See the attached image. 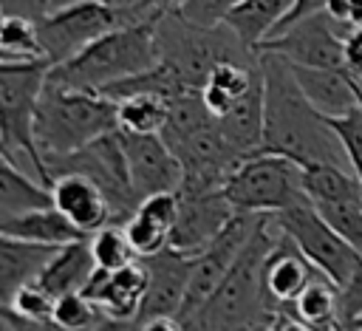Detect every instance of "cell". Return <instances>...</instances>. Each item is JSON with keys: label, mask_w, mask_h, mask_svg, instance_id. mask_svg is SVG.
<instances>
[{"label": "cell", "mask_w": 362, "mask_h": 331, "mask_svg": "<svg viewBox=\"0 0 362 331\" xmlns=\"http://www.w3.org/2000/svg\"><path fill=\"white\" fill-rule=\"evenodd\" d=\"M257 57H260L263 96H266V133H263V147L257 153L286 156L300 167L311 161H331V164L348 161L325 116L300 91L291 62L269 51H257Z\"/></svg>", "instance_id": "6da1fadb"}, {"label": "cell", "mask_w": 362, "mask_h": 331, "mask_svg": "<svg viewBox=\"0 0 362 331\" xmlns=\"http://www.w3.org/2000/svg\"><path fill=\"white\" fill-rule=\"evenodd\" d=\"M280 238L274 215H263L255 235L243 246L240 257L212 291V297L189 317L178 320L184 331H246L260 323H272L274 314L263 291V263Z\"/></svg>", "instance_id": "7a4b0ae2"}, {"label": "cell", "mask_w": 362, "mask_h": 331, "mask_svg": "<svg viewBox=\"0 0 362 331\" xmlns=\"http://www.w3.org/2000/svg\"><path fill=\"white\" fill-rule=\"evenodd\" d=\"M119 130V102L85 88H71L54 79H45L37 119H34V136L37 144L48 158L76 153L96 141L99 136Z\"/></svg>", "instance_id": "3957f363"}, {"label": "cell", "mask_w": 362, "mask_h": 331, "mask_svg": "<svg viewBox=\"0 0 362 331\" xmlns=\"http://www.w3.org/2000/svg\"><path fill=\"white\" fill-rule=\"evenodd\" d=\"M156 23L158 20L116 25L113 31L102 34L88 48H82L76 57L54 65L48 71V79L71 88L102 91L110 82L153 68L158 62Z\"/></svg>", "instance_id": "277c9868"}, {"label": "cell", "mask_w": 362, "mask_h": 331, "mask_svg": "<svg viewBox=\"0 0 362 331\" xmlns=\"http://www.w3.org/2000/svg\"><path fill=\"white\" fill-rule=\"evenodd\" d=\"M158 62L170 65L189 88H204L212 68L223 59H257L229 25H198L187 20L178 6L167 8L156 23Z\"/></svg>", "instance_id": "5b68a950"}, {"label": "cell", "mask_w": 362, "mask_h": 331, "mask_svg": "<svg viewBox=\"0 0 362 331\" xmlns=\"http://www.w3.org/2000/svg\"><path fill=\"white\" fill-rule=\"evenodd\" d=\"M51 62H0V156L31 161L37 178L51 187L54 175L34 136L37 105L48 79Z\"/></svg>", "instance_id": "8992f818"}, {"label": "cell", "mask_w": 362, "mask_h": 331, "mask_svg": "<svg viewBox=\"0 0 362 331\" xmlns=\"http://www.w3.org/2000/svg\"><path fill=\"white\" fill-rule=\"evenodd\" d=\"M223 195L235 212L274 215L305 198L303 167L286 156L252 153L232 170L223 184Z\"/></svg>", "instance_id": "52a82bcc"}, {"label": "cell", "mask_w": 362, "mask_h": 331, "mask_svg": "<svg viewBox=\"0 0 362 331\" xmlns=\"http://www.w3.org/2000/svg\"><path fill=\"white\" fill-rule=\"evenodd\" d=\"M274 221L297 243V249L314 263V269L325 274L334 286L342 289L351 280L362 255L322 218V212L314 207L308 195L274 212Z\"/></svg>", "instance_id": "ba28073f"}, {"label": "cell", "mask_w": 362, "mask_h": 331, "mask_svg": "<svg viewBox=\"0 0 362 331\" xmlns=\"http://www.w3.org/2000/svg\"><path fill=\"white\" fill-rule=\"evenodd\" d=\"M37 25H40L45 59L54 68V65L76 57L82 48H88L93 40H99L102 34L113 31L122 23L99 0H74V3H65L54 11H48L45 17H40Z\"/></svg>", "instance_id": "9c48e42d"}, {"label": "cell", "mask_w": 362, "mask_h": 331, "mask_svg": "<svg viewBox=\"0 0 362 331\" xmlns=\"http://www.w3.org/2000/svg\"><path fill=\"white\" fill-rule=\"evenodd\" d=\"M345 34L348 28L339 25L328 11H317L263 40L257 51L280 54L294 65L345 68Z\"/></svg>", "instance_id": "30bf717a"}, {"label": "cell", "mask_w": 362, "mask_h": 331, "mask_svg": "<svg viewBox=\"0 0 362 331\" xmlns=\"http://www.w3.org/2000/svg\"><path fill=\"white\" fill-rule=\"evenodd\" d=\"M122 130V127H119ZM122 147L130 167V181L139 195L164 192V190H181V161L173 153V147L161 139V133H127L122 130Z\"/></svg>", "instance_id": "8fae6325"}, {"label": "cell", "mask_w": 362, "mask_h": 331, "mask_svg": "<svg viewBox=\"0 0 362 331\" xmlns=\"http://www.w3.org/2000/svg\"><path fill=\"white\" fill-rule=\"evenodd\" d=\"M181 212L170 232V246L184 255H201L229 223L235 215L229 198L223 190H206V192H181Z\"/></svg>", "instance_id": "7c38bea8"}, {"label": "cell", "mask_w": 362, "mask_h": 331, "mask_svg": "<svg viewBox=\"0 0 362 331\" xmlns=\"http://www.w3.org/2000/svg\"><path fill=\"white\" fill-rule=\"evenodd\" d=\"M141 260L147 263L150 277H147V291H144V300H141L136 320L147 323L156 317H178L184 297H187V289H189V274H192L195 257L167 246V249H161L150 257H141Z\"/></svg>", "instance_id": "4fadbf2b"}, {"label": "cell", "mask_w": 362, "mask_h": 331, "mask_svg": "<svg viewBox=\"0 0 362 331\" xmlns=\"http://www.w3.org/2000/svg\"><path fill=\"white\" fill-rule=\"evenodd\" d=\"M317 277L314 263L297 249V243L280 229L277 243L266 255L263 263V291L272 314H286L291 303L305 291V286Z\"/></svg>", "instance_id": "5bb4252c"}, {"label": "cell", "mask_w": 362, "mask_h": 331, "mask_svg": "<svg viewBox=\"0 0 362 331\" xmlns=\"http://www.w3.org/2000/svg\"><path fill=\"white\" fill-rule=\"evenodd\" d=\"M147 277H150V272H147V263L141 257H136L133 263H127L116 272L96 266L88 286L82 289V294L88 300H93L102 308V314L136 320L141 300H144V291H147Z\"/></svg>", "instance_id": "9a60e30c"}, {"label": "cell", "mask_w": 362, "mask_h": 331, "mask_svg": "<svg viewBox=\"0 0 362 331\" xmlns=\"http://www.w3.org/2000/svg\"><path fill=\"white\" fill-rule=\"evenodd\" d=\"M54 192V204L71 218V223L76 229H82L88 238L102 229L105 223H113V209L110 201L105 195V190L85 173L68 170L59 173L51 184Z\"/></svg>", "instance_id": "2e32d148"}, {"label": "cell", "mask_w": 362, "mask_h": 331, "mask_svg": "<svg viewBox=\"0 0 362 331\" xmlns=\"http://www.w3.org/2000/svg\"><path fill=\"white\" fill-rule=\"evenodd\" d=\"M291 71L305 99L322 116H342L362 99L359 82L348 68H311L291 62Z\"/></svg>", "instance_id": "e0dca14e"}, {"label": "cell", "mask_w": 362, "mask_h": 331, "mask_svg": "<svg viewBox=\"0 0 362 331\" xmlns=\"http://www.w3.org/2000/svg\"><path fill=\"white\" fill-rule=\"evenodd\" d=\"M223 139L240 153L252 156L263 147V133H266V96H263V71L257 82L223 113L215 116Z\"/></svg>", "instance_id": "ac0fdd59"}, {"label": "cell", "mask_w": 362, "mask_h": 331, "mask_svg": "<svg viewBox=\"0 0 362 331\" xmlns=\"http://www.w3.org/2000/svg\"><path fill=\"white\" fill-rule=\"evenodd\" d=\"M57 249L59 246H51V243L0 235V297L3 303L11 300V294L20 286L37 283L48 260L57 255Z\"/></svg>", "instance_id": "d6986e66"}, {"label": "cell", "mask_w": 362, "mask_h": 331, "mask_svg": "<svg viewBox=\"0 0 362 331\" xmlns=\"http://www.w3.org/2000/svg\"><path fill=\"white\" fill-rule=\"evenodd\" d=\"M93 272H96V260L90 252V240L82 238V240H71V243L59 246L57 255L42 269L37 283L45 291H51L54 297H62L71 291H82Z\"/></svg>", "instance_id": "ffe728a7"}, {"label": "cell", "mask_w": 362, "mask_h": 331, "mask_svg": "<svg viewBox=\"0 0 362 331\" xmlns=\"http://www.w3.org/2000/svg\"><path fill=\"white\" fill-rule=\"evenodd\" d=\"M0 235H11V238H23V240H37V243H51V246H65L71 240L88 238L82 229H76L71 223V218L57 204L45 207V209L23 212V215L0 218Z\"/></svg>", "instance_id": "44dd1931"}, {"label": "cell", "mask_w": 362, "mask_h": 331, "mask_svg": "<svg viewBox=\"0 0 362 331\" xmlns=\"http://www.w3.org/2000/svg\"><path fill=\"white\" fill-rule=\"evenodd\" d=\"M260 76V57L257 59H223L206 76L201 96L212 116H223Z\"/></svg>", "instance_id": "7402d4cb"}, {"label": "cell", "mask_w": 362, "mask_h": 331, "mask_svg": "<svg viewBox=\"0 0 362 331\" xmlns=\"http://www.w3.org/2000/svg\"><path fill=\"white\" fill-rule=\"evenodd\" d=\"M294 0H240L229 8L223 17V25L235 31V37L257 54V45L274 34V28L283 23Z\"/></svg>", "instance_id": "603a6c76"}, {"label": "cell", "mask_w": 362, "mask_h": 331, "mask_svg": "<svg viewBox=\"0 0 362 331\" xmlns=\"http://www.w3.org/2000/svg\"><path fill=\"white\" fill-rule=\"evenodd\" d=\"M54 207V192L40 178L25 175L14 158L3 156L0 161V218L34 212Z\"/></svg>", "instance_id": "cb8c5ba5"}, {"label": "cell", "mask_w": 362, "mask_h": 331, "mask_svg": "<svg viewBox=\"0 0 362 331\" xmlns=\"http://www.w3.org/2000/svg\"><path fill=\"white\" fill-rule=\"evenodd\" d=\"M303 190L314 204H351L362 201L359 175L342 164L311 161L303 167Z\"/></svg>", "instance_id": "d4e9b609"}, {"label": "cell", "mask_w": 362, "mask_h": 331, "mask_svg": "<svg viewBox=\"0 0 362 331\" xmlns=\"http://www.w3.org/2000/svg\"><path fill=\"white\" fill-rule=\"evenodd\" d=\"M209 122H215V116L206 108V102L201 96V88H189V91H184L181 96H175L170 102V113H167V122L161 127V139L170 147H178L184 139H189L192 133H198Z\"/></svg>", "instance_id": "484cf974"}, {"label": "cell", "mask_w": 362, "mask_h": 331, "mask_svg": "<svg viewBox=\"0 0 362 331\" xmlns=\"http://www.w3.org/2000/svg\"><path fill=\"white\" fill-rule=\"evenodd\" d=\"M45 59L40 25L23 14H3L0 23V62H34Z\"/></svg>", "instance_id": "4316f807"}, {"label": "cell", "mask_w": 362, "mask_h": 331, "mask_svg": "<svg viewBox=\"0 0 362 331\" xmlns=\"http://www.w3.org/2000/svg\"><path fill=\"white\" fill-rule=\"evenodd\" d=\"M286 314H294L314 328L337 323L339 320V286H334L325 274L314 277L305 286V291L291 303V308Z\"/></svg>", "instance_id": "83f0119b"}, {"label": "cell", "mask_w": 362, "mask_h": 331, "mask_svg": "<svg viewBox=\"0 0 362 331\" xmlns=\"http://www.w3.org/2000/svg\"><path fill=\"white\" fill-rule=\"evenodd\" d=\"M170 113V99L156 93H133L119 99V127L127 133H161Z\"/></svg>", "instance_id": "f1b7e54d"}, {"label": "cell", "mask_w": 362, "mask_h": 331, "mask_svg": "<svg viewBox=\"0 0 362 331\" xmlns=\"http://www.w3.org/2000/svg\"><path fill=\"white\" fill-rule=\"evenodd\" d=\"M88 240H90V252H93V260H96L99 269L116 272V269H122V266L136 260V252H133V246L127 240L124 223H105Z\"/></svg>", "instance_id": "f546056e"}, {"label": "cell", "mask_w": 362, "mask_h": 331, "mask_svg": "<svg viewBox=\"0 0 362 331\" xmlns=\"http://www.w3.org/2000/svg\"><path fill=\"white\" fill-rule=\"evenodd\" d=\"M51 317L68 331H90L102 320V308L93 300H88L82 291H71L57 297Z\"/></svg>", "instance_id": "4dcf8cb0"}, {"label": "cell", "mask_w": 362, "mask_h": 331, "mask_svg": "<svg viewBox=\"0 0 362 331\" xmlns=\"http://www.w3.org/2000/svg\"><path fill=\"white\" fill-rule=\"evenodd\" d=\"M325 122L331 124V130L337 133L342 150H345V158H348V167L359 175L362 181V99L359 105H354L348 113L342 116H325Z\"/></svg>", "instance_id": "1f68e13d"}, {"label": "cell", "mask_w": 362, "mask_h": 331, "mask_svg": "<svg viewBox=\"0 0 362 331\" xmlns=\"http://www.w3.org/2000/svg\"><path fill=\"white\" fill-rule=\"evenodd\" d=\"M54 303H57V297L51 291H45L40 283H25L11 294V300L3 303V308L14 311L17 317H25V320H48L54 314Z\"/></svg>", "instance_id": "d6a6232c"}, {"label": "cell", "mask_w": 362, "mask_h": 331, "mask_svg": "<svg viewBox=\"0 0 362 331\" xmlns=\"http://www.w3.org/2000/svg\"><path fill=\"white\" fill-rule=\"evenodd\" d=\"M314 207L362 255V201H351V204H314Z\"/></svg>", "instance_id": "836d02e7"}, {"label": "cell", "mask_w": 362, "mask_h": 331, "mask_svg": "<svg viewBox=\"0 0 362 331\" xmlns=\"http://www.w3.org/2000/svg\"><path fill=\"white\" fill-rule=\"evenodd\" d=\"M124 232H127V240H130L136 257H150V255H156V252L170 246V232L156 226L153 221L141 218L139 212H133L124 221Z\"/></svg>", "instance_id": "e575fe53"}, {"label": "cell", "mask_w": 362, "mask_h": 331, "mask_svg": "<svg viewBox=\"0 0 362 331\" xmlns=\"http://www.w3.org/2000/svg\"><path fill=\"white\" fill-rule=\"evenodd\" d=\"M136 212L147 221H153L156 226L173 232L175 221H178V212H181V195L178 190H164V192H153V195H144L136 207Z\"/></svg>", "instance_id": "d590c367"}, {"label": "cell", "mask_w": 362, "mask_h": 331, "mask_svg": "<svg viewBox=\"0 0 362 331\" xmlns=\"http://www.w3.org/2000/svg\"><path fill=\"white\" fill-rule=\"evenodd\" d=\"M105 8H110L122 25L130 23H147V20H158L167 8H173L175 3L170 0H99Z\"/></svg>", "instance_id": "8d00e7d4"}, {"label": "cell", "mask_w": 362, "mask_h": 331, "mask_svg": "<svg viewBox=\"0 0 362 331\" xmlns=\"http://www.w3.org/2000/svg\"><path fill=\"white\" fill-rule=\"evenodd\" d=\"M238 3L240 0H181L178 11L198 25H221L223 17L229 14V8Z\"/></svg>", "instance_id": "74e56055"}, {"label": "cell", "mask_w": 362, "mask_h": 331, "mask_svg": "<svg viewBox=\"0 0 362 331\" xmlns=\"http://www.w3.org/2000/svg\"><path fill=\"white\" fill-rule=\"evenodd\" d=\"M359 317H362V260L351 274V280L339 289V323L348 325Z\"/></svg>", "instance_id": "f35d334b"}, {"label": "cell", "mask_w": 362, "mask_h": 331, "mask_svg": "<svg viewBox=\"0 0 362 331\" xmlns=\"http://www.w3.org/2000/svg\"><path fill=\"white\" fill-rule=\"evenodd\" d=\"M3 14H23L31 20L45 17L48 11H54V0H0Z\"/></svg>", "instance_id": "ab89813d"}, {"label": "cell", "mask_w": 362, "mask_h": 331, "mask_svg": "<svg viewBox=\"0 0 362 331\" xmlns=\"http://www.w3.org/2000/svg\"><path fill=\"white\" fill-rule=\"evenodd\" d=\"M3 323H6L11 331H68V328H62L54 317H48V320H25V317H17V314L8 311V308H3Z\"/></svg>", "instance_id": "60d3db41"}, {"label": "cell", "mask_w": 362, "mask_h": 331, "mask_svg": "<svg viewBox=\"0 0 362 331\" xmlns=\"http://www.w3.org/2000/svg\"><path fill=\"white\" fill-rule=\"evenodd\" d=\"M345 68L354 76H362V28H351L345 34Z\"/></svg>", "instance_id": "b9f144b4"}, {"label": "cell", "mask_w": 362, "mask_h": 331, "mask_svg": "<svg viewBox=\"0 0 362 331\" xmlns=\"http://www.w3.org/2000/svg\"><path fill=\"white\" fill-rule=\"evenodd\" d=\"M325 3H328V0H294L291 8H288V14L283 17V23L274 28V34L283 31V28H288L291 23L303 20V17H311V14H317V11H325ZM274 34H272V37H274Z\"/></svg>", "instance_id": "7bdbcfd3"}, {"label": "cell", "mask_w": 362, "mask_h": 331, "mask_svg": "<svg viewBox=\"0 0 362 331\" xmlns=\"http://www.w3.org/2000/svg\"><path fill=\"white\" fill-rule=\"evenodd\" d=\"M90 331H141V325H139V320H122V317L102 314V320Z\"/></svg>", "instance_id": "ee69618b"}, {"label": "cell", "mask_w": 362, "mask_h": 331, "mask_svg": "<svg viewBox=\"0 0 362 331\" xmlns=\"http://www.w3.org/2000/svg\"><path fill=\"white\" fill-rule=\"evenodd\" d=\"M272 331H317V328L308 325L305 320L294 317V314H277L272 320Z\"/></svg>", "instance_id": "f6af8a7d"}, {"label": "cell", "mask_w": 362, "mask_h": 331, "mask_svg": "<svg viewBox=\"0 0 362 331\" xmlns=\"http://www.w3.org/2000/svg\"><path fill=\"white\" fill-rule=\"evenodd\" d=\"M139 325H141V331H184L175 317H156V320H147Z\"/></svg>", "instance_id": "bcb514c9"}, {"label": "cell", "mask_w": 362, "mask_h": 331, "mask_svg": "<svg viewBox=\"0 0 362 331\" xmlns=\"http://www.w3.org/2000/svg\"><path fill=\"white\" fill-rule=\"evenodd\" d=\"M246 331H272V323H260V325H252Z\"/></svg>", "instance_id": "7dc6e473"}, {"label": "cell", "mask_w": 362, "mask_h": 331, "mask_svg": "<svg viewBox=\"0 0 362 331\" xmlns=\"http://www.w3.org/2000/svg\"><path fill=\"white\" fill-rule=\"evenodd\" d=\"M356 82H359V93H362V76H356Z\"/></svg>", "instance_id": "c3c4849f"}, {"label": "cell", "mask_w": 362, "mask_h": 331, "mask_svg": "<svg viewBox=\"0 0 362 331\" xmlns=\"http://www.w3.org/2000/svg\"><path fill=\"white\" fill-rule=\"evenodd\" d=\"M170 3H175V6H178V3H181V0H170Z\"/></svg>", "instance_id": "681fc988"}]
</instances>
